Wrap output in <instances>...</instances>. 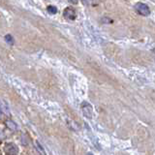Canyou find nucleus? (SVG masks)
Wrapping results in <instances>:
<instances>
[{
  "label": "nucleus",
  "mask_w": 155,
  "mask_h": 155,
  "mask_svg": "<svg viewBox=\"0 0 155 155\" xmlns=\"http://www.w3.org/2000/svg\"><path fill=\"white\" fill-rule=\"evenodd\" d=\"M5 38H6V41H7L8 43L13 44V38H12L11 35H7V36H6Z\"/></svg>",
  "instance_id": "obj_9"
},
{
  "label": "nucleus",
  "mask_w": 155,
  "mask_h": 155,
  "mask_svg": "<svg viewBox=\"0 0 155 155\" xmlns=\"http://www.w3.org/2000/svg\"><path fill=\"white\" fill-rule=\"evenodd\" d=\"M6 124H7L8 127H9V128L12 129V130H16V129H17V124H16V123L13 122L12 120H7V121H6Z\"/></svg>",
  "instance_id": "obj_7"
},
{
  "label": "nucleus",
  "mask_w": 155,
  "mask_h": 155,
  "mask_svg": "<svg viewBox=\"0 0 155 155\" xmlns=\"http://www.w3.org/2000/svg\"><path fill=\"white\" fill-rule=\"evenodd\" d=\"M135 10L137 11L138 14L144 16V17H148V16L150 14L149 7L145 3H141V2L137 3L136 5H135Z\"/></svg>",
  "instance_id": "obj_1"
},
{
  "label": "nucleus",
  "mask_w": 155,
  "mask_h": 155,
  "mask_svg": "<svg viewBox=\"0 0 155 155\" xmlns=\"http://www.w3.org/2000/svg\"><path fill=\"white\" fill-rule=\"evenodd\" d=\"M35 148H36L37 149V151L41 154V155H47L46 151H45V149H44V148L42 146V145L40 144V142L38 141H35Z\"/></svg>",
  "instance_id": "obj_6"
},
{
  "label": "nucleus",
  "mask_w": 155,
  "mask_h": 155,
  "mask_svg": "<svg viewBox=\"0 0 155 155\" xmlns=\"http://www.w3.org/2000/svg\"><path fill=\"white\" fill-rule=\"evenodd\" d=\"M0 111L3 112L5 114H9L10 113V109L8 107L7 103L4 102L3 100H0Z\"/></svg>",
  "instance_id": "obj_5"
},
{
  "label": "nucleus",
  "mask_w": 155,
  "mask_h": 155,
  "mask_svg": "<svg viewBox=\"0 0 155 155\" xmlns=\"http://www.w3.org/2000/svg\"><path fill=\"white\" fill-rule=\"evenodd\" d=\"M47 12L50 14V15H55L57 13V9H56V7H54V6H49L47 8Z\"/></svg>",
  "instance_id": "obj_8"
},
{
  "label": "nucleus",
  "mask_w": 155,
  "mask_h": 155,
  "mask_svg": "<svg viewBox=\"0 0 155 155\" xmlns=\"http://www.w3.org/2000/svg\"><path fill=\"white\" fill-rule=\"evenodd\" d=\"M5 151L7 155H18L19 153V148L15 144H7L5 146Z\"/></svg>",
  "instance_id": "obj_3"
},
{
  "label": "nucleus",
  "mask_w": 155,
  "mask_h": 155,
  "mask_svg": "<svg viewBox=\"0 0 155 155\" xmlns=\"http://www.w3.org/2000/svg\"><path fill=\"white\" fill-rule=\"evenodd\" d=\"M63 16H64L66 19H70V21H73V19H76L77 15H76V11H75L73 8L68 7L64 10V12H63Z\"/></svg>",
  "instance_id": "obj_4"
},
{
  "label": "nucleus",
  "mask_w": 155,
  "mask_h": 155,
  "mask_svg": "<svg viewBox=\"0 0 155 155\" xmlns=\"http://www.w3.org/2000/svg\"><path fill=\"white\" fill-rule=\"evenodd\" d=\"M69 2H71V3H73V4H77L78 3V0H68Z\"/></svg>",
  "instance_id": "obj_10"
},
{
  "label": "nucleus",
  "mask_w": 155,
  "mask_h": 155,
  "mask_svg": "<svg viewBox=\"0 0 155 155\" xmlns=\"http://www.w3.org/2000/svg\"><path fill=\"white\" fill-rule=\"evenodd\" d=\"M1 116H2V113H1V112H0V118H1Z\"/></svg>",
  "instance_id": "obj_12"
},
{
  "label": "nucleus",
  "mask_w": 155,
  "mask_h": 155,
  "mask_svg": "<svg viewBox=\"0 0 155 155\" xmlns=\"http://www.w3.org/2000/svg\"><path fill=\"white\" fill-rule=\"evenodd\" d=\"M86 155H93V154H92V153H90V152H89V153H87Z\"/></svg>",
  "instance_id": "obj_11"
},
{
  "label": "nucleus",
  "mask_w": 155,
  "mask_h": 155,
  "mask_svg": "<svg viewBox=\"0 0 155 155\" xmlns=\"http://www.w3.org/2000/svg\"><path fill=\"white\" fill-rule=\"evenodd\" d=\"M82 113L86 118H92V114H93V109L92 106H91L89 103L87 102H83L82 104Z\"/></svg>",
  "instance_id": "obj_2"
}]
</instances>
